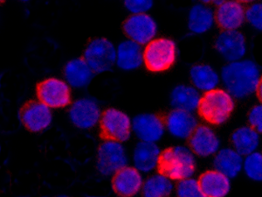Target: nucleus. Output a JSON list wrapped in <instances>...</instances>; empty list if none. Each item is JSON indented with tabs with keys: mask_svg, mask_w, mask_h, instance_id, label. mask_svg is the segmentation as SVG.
Wrapping results in <instances>:
<instances>
[{
	"mask_svg": "<svg viewBox=\"0 0 262 197\" xmlns=\"http://www.w3.org/2000/svg\"><path fill=\"white\" fill-rule=\"evenodd\" d=\"M116 54V63L123 70L137 69L143 63V53L140 44L130 40L120 44Z\"/></svg>",
	"mask_w": 262,
	"mask_h": 197,
	"instance_id": "obj_23",
	"label": "nucleus"
},
{
	"mask_svg": "<svg viewBox=\"0 0 262 197\" xmlns=\"http://www.w3.org/2000/svg\"><path fill=\"white\" fill-rule=\"evenodd\" d=\"M256 64L250 60L227 63L221 70V81L225 89L234 98L243 99L256 92L260 79Z\"/></svg>",
	"mask_w": 262,
	"mask_h": 197,
	"instance_id": "obj_1",
	"label": "nucleus"
},
{
	"mask_svg": "<svg viewBox=\"0 0 262 197\" xmlns=\"http://www.w3.org/2000/svg\"><path fill=\"white\" fill-rule=\"evenodd\" d=\"M21 1H25V2H27V1H29V0H21Z\"/></svg>",
	"mask_w": 262,
	"mask_h": 197,
	"instance_id": "obj_37",
	"label": "nucleus"
},
{
	"mask_svg": "<svg viewBox=\"0 0 262 197\" xmlns=\"http://www.w3.org/2000/svg\"><path fill=\"white\" fill-rule=\"evenodd\" d=\"M246 19L254 29L262 31V2L248 7L246 11Z\"/></svg>",
	"mask_w": 262,
	"mask_h": 197,
	"instance_id": "obj_30",
	"label": "nucleus"
},
{
	"mask_svg": "<svg viewBox=\"0 0 262 197\" xmlns=\"http://www.w3.org/2000/svg\"><path fill=\"white\" fill-rule=\"evenodd\" d=\"M177 194L180 197H203L200 182L191 177L179 181Z\"/></svg>",
	"mask_w": 262,
	"mask_h": 197,
	"instance_id": "obj_29",
	"label": "nucleus"
},
{
	"mask_svg": "<svg viewBox=\"0 0 262 197\" xmlns=\"http://www.w3.org/2000/svg\"><path fill=\"white\" fill-rule=\"evenodd\" d=\"M160 150L154 142L142 141L134 151L135 166L138 170L149 172L158 166Z\"/></svg>",
	"mask_w": 262,
	"mask_h": 197,
	"instance_id": "obj_25",
	"label": "nucleus"
},
{
	"mask_svg": "<svg viewBox=\"0 0 262 197\" xmlns=\"http://www.w3.org/2000/svg\"><path fill=\"white\" fill-rule=\"evenodd\" d=\"M143 185V179L137 167H123L114 173L113 191L119 196H133Z\"/></svg>",
	"mask_w": 262,
	"mask_h": 197,
	"instance_id": "obj_16",
	"label": "nucleus"
},
{
	"mask_svg": "<svg viewBox=\"0 0 262 197\" xmlns=\"http://www.w3.org/2000/svg\"><path fill=\"white\" fill-rule=\"evenodd\" d=\"M177 46L172 40H152L143 51V63L150 72L160 73L170 69L176 62Z\"/></svg>",
	"mask_w": 262,
	"mask_h": 197,
	"instance_id": "obj_4",
	"label": "nucleus"
},
{
	"mask_svg": "<svg viewBox=\"0 0 262 197\" xmlns=\"http://www.w3.org/2000/svg\"><path fill=\"white\" fill-rule=\"evenodd\" d=\"M231 141L232 147L245 157L258 150L260 134L251 126H242L233 131Z\"/></svg>",
	"mask_w": 262,
	"mask_h": 197,
	"instance_id": "obj_20",
	"label": "nucleus"
},
{
	"mask_svg": "<svg viewBox=\"0 0 262 197\" xmlns=\"http://www.w3.org/2000/svg\"><path fill=\"white\" fill-rule=\"evenodd\" d=\"M122 31L130 41L144 45L155 37L158 26L153 18L145 12L133 13L123 22Z\"/></svg>",
	"mask_w": 262,
	"mask_h": 197,
	"instance_id": "obj_8",
	"label": "nucleus"
},
{
	"mask_svg": "<svg viewBox=\"0 0 262 197\" xmlns=\"http://www.w3.org/2000/svg\"><path fill=\"white\" fill-rule=\"evenodd\" d=\"M198 127L192 112L174 109L166 116V128L174 137L189 139Z\"/></svg>",
	"mask_w": 262,
	"mask_h": 197,
	"instance_id": "obj_17",
	"label": "nucleus"
},
{
	"mask_svg": "<svg viewBox=\"0 0 262 197\" xmlns=\"http://www.w3.org/2000/svg\"><path fill=\"white\" fill-rule=\"evenodd\" d=\"M158 173L172 181L192 177L196 171L194 152L188 147H172L160 152L157 166Z\"/></svg>",
	"mask_w": 262,
	"mask_h": 197,
	"instance_id": "obj_2",
	"label": "nucleus"
},
{
	"mask_svg": "<svg viewBox=\"0 0 262 197\" xmlns=\"http://www.w3.org/2000/svg\"><path fill=\"white\" fill-rule=\"evenodd\" d=\"M248 122L251 127L262 134V103L251 109L248 114Z\"/></svg>",
	"mask_w": 262,
	"mask_h": 197,
	"instance_id": "obj_32",
	"label": "nucleus"
},
{
	"mask_svg": "<svg viewBox=\"0 0 262 197\" xmlns=\"http://www.w3.org/2000/svg\"><path fill=\"white\" fill-rule=\"evenodd\" d=\"M257 95H258V97H259V100L262 103V76L259 79V84H258V87H257L256 90Z\"/></svg>",
	"mask_w": 262,
	"mask_h": 197,
	"instance_id": "obj_34",
	"label": "nucleus"
},
{
	"mask_svg": "<svg viewBox=\"0 0 262 197\" xmlns=\"http://www.w3.org/2000/svg\"><path fill=\"white\" fill-rule=\"evenodd\" d=\"M200 2L205 5H215V6H220L221 4L225 2L226 0H200Z\"/></svg>",
	"mask_w": 262,
	"mask_h": 197,
	"instance_id": "obj_33",
	"label": "nucleus"
},
{
	"mask_svg": "<svg viewBox=\"0 0 262 197\" xmlns=\"http://www.w3.org/2000/svg\"><path fill=\"white\" fill-rule=\"evenodd\" d=\"M217 53L228 63L242 60L247 54V42L238 30H224L215 42Z\"/></svg>",
	"mask_w": 262,
	"mask_h": 197,
	"instance_id": "obj_12",
	"label": "nucleus"
},
{
	"mask_svg": "<svg viewBox=\"0 0 262 197\" xmlns=\"http://www.w3.org/2000/svg\"><path fill=\"white\" fill-rule=\"evenodd\" d=\"M215 21V13L212 8L205 4H198L190 10L188 27L192 33L202 34L213 27Z\"/></svg>",
	"mask_w": 262,
	"mask_h": 197,
	"instance_id": "obj_22",
	"label": "nucleus"
},
{
	"mask_svg": "<svg viewBox=\"0 0 262 197\" xmlns=\"http://www.w3.org/2000/svg\"><path fill=\"white\" fill-rule=\"evenodd\" d=\"M189 146L194 154L200 157L215 155L221 149V140L211 127L198 126L188 139Z\"/></svg>",
	"mask_w": 262,
	"mask_h": 197,
	"instance_id": "obj_13",
	"label": "nucleus"
},
{
	"mask_svg": "<svg viewBox=\"0 0 262 197\" xmlns=\"http://www.w3.org/2000/svg\"><path fill=\"white\" fill-rule=\"evenodd\" d=\"M101 111L96 102L90 98L79 99L72 105L69 116L78 128L90 129L101 119Z\"/></svg>",
	"mask_w": 262,
	"mask_h": 197,
	"instance_id": "obj_15",
	"label": "nucleus"
},
{
	"mask_svg": "<svg viewBox=\"0 0 262 197\" xmlns=\"http://www.w3.org/2000/svg\"><path fill=\"white\" fill-rule=\"evenodd\" d=\"M133 131L142 141H159L166 128V116L160 113L141 114L133 120Z\"/></svg>",
	"mask_w": 262,
	"mask_h": 197,
	"instance_id": "obj_11",
	"label": "nucleus"
},
{
	"mask_svg": "<svg viewBox=\"0 0 262 197\" xmlns=\"http://www.w3.org/2000/svg\"><path fill=\"white\" fill-rule=\"evenodd\" d=\"M127 10L132 13H144L153 6V0H123Z\"/></svg>",
	"mask_w": 262,
	"mask_h": 197,
	"instance_id": "obj_31",
	"label": "nucleus"
},
{
	"mask_svg": "<svg viewBox=\"0 0 262 197\" xmlns=\"http://www.w3.org/2000/svg\"><path fill=\"white\" fill-rule=\"evenodd\" d=\"M238 1L241 3H253V2H255L256 0H238Z\"/></svg>",
	"mask_w": 262,
	"mask_h": 197,
	"instance_id": "obj_35",
	"label": "nucleus"
},
{
	"mask_svg": "<svg viewBox=\"0 0 262 197\" xmlns=\"http://www.w3.org/2000/svg\"><path fill=\"white\" fill-rule=\"evenodd\" d=\"M18 116L25 128L31 132H40L52 123L50 107L42 102L29 100L21 106Z\"/></svg>",
	"mask_w": 262,
	"mask_h": 197,
	"instance_id": "obj_9",
	"label": "nucleus"
},
{
	"mask_svg": "<svg viewBox=\"0 0 262 197\" xmlns=\"http://www.w3.org/2000/svg\"><path fill=\"white\" fill-rule=\"evenodd\" d=\"M200 96L199 90L195 87L179 85L177 86L170 95V103L174 109L183 111H196L200 105Z\"/></svg>",
	"mask_w": 262,
	"mask_h": 197,
	"instance_id": "obj_24",
	"label": "nucleus"
},
{
	"mask_svg": "<svg viewBox=\"0 0 262 197\" xmlns=\"http://www.w3.org/2000/svg\"><path fill=\"white\" fill-rule=\"evenodd\" d=\"M116 49L113 44L105 38H98L90 42L83 58L96 74L110 71L116 63Z\"/></svg>",
	"mask_w": 262,
	"mask_h": 197,
	"instance_id": "obj_6",
	"label": "nucleus"
},
{
	"mask_svg": "<svg viewBox=\"0 0 262 197\" xmlns=\"http://www.w3.org/2000/svg\"><path fill=\"white\" fill-rule=\"evenodd\" d=\"M243 171L247 178L253 182H262V152L255 151L245 156Z\"/></svg>",
	"mask_w": 262,
	"mask_h": 197,
	"instance_id": "obj_28",
	"label": "nucleus"
},
{
	"mask_svg": "<svg viewBox=\"0 0 262 197\" xmlns=\"http://www.w3.org/2000/svg\"><path fill=\"white\" fill-rule=\"evenodd\" d=\"M4 2H6V0H1V3H4Z\"/></svg>",
	"mask_w": 262,
	"mask_h": 197,
	"instance_id": "obj_36",
	"label": "nucleus"
},
{
	"mask_svg": "<svg viewBox=\"0 0 262 197\" xmlns=\"http://www.w3.org/2000/svg\"><path fill=\"white\" fill-rule=\"evenodd\" d=\"M130 131V120L124 112L110 108L101 113L99 136L102 141L125 142Z\"/></svg>",
	"mask_w": 262,
	"mask_h": 197,
	"instance_id": "obj_5",
	"label": "nucleus"
},
{
	"mask_svg": "<svg viewBox=\"0 0 262 197\" xmlns=\"http://www.w3.org/2000/svg\"><path fill=\"white\" fill-rule=\"evenodd\" d=\"M215 21L223 30H238L247 21L246 10L238 0H226L217 6Z\"/></svg>",
	"mask_w": 262,
	"mask_h": 197,
	"instance_id": "obj_14",
	"label": "nucleus"
},
{
	"mask_svg": "<svg viewBox=\"0 0 262 197\" xmlns=\"http://www.w3.org/2000/svg\"><path fill=\"white\" fill-rule=\"evenodd\" d=\"M127 164L125 151L119 142L104 141L99 147L96 167L103 175H111Z\"/></svg>",
	"mask_w": 262,
	"mask_h": 197,
	"instance_id": "obj_10",
	"label": "nucleus"
},
{
	"mask_svg": "<svg viewBox=\"0 0 262 197\" xmlns=\"http://www.w3.org/2000/svg\"><path fill=\"white\" fill-rule=\"evenodd\" d=\"M36 95L39 101L54 109L64 108L71 104V90L69 84L57 78H48L39 82L36 86Z\"/></svg>",
	"mask_w": 262,
	"mask_h": 197,
	"instance_id": "obj_7",
	"label": "nucleus"
},
{
	"mask_svg": "<svg viewBox=\"0 0 262 197\" xmlns=\"http://www.w3.org/2000/svg\"><path fill=\"white\" fill-rule=\"evenodd\" d=\"M190 76L196 90L204 92L216 89L221 80L217 71L207 64L193 66L190 71Z\"/></svg>",
	"mask_w": 262,
	"mask_h": 197,
	"instance_id": "obj_26",
	"label": "nucleus"
},
{
	"mask_svg": "<svg viewBox=\"0 0 262 197\" xmlns=\"http://www.w3.org/2000/svg\"><path fill=\"white\" fill-rule=\"evenodd\" d=\"M171 181L172 180L161 173L149 177L143 184V195L146 197L169 196L173 190Z\"/></svg>",
	"mask_w": 262,
	"mask_h": 197,
	"instance_id": "obj_27",
	"label": "nucleus"
},
{
	"mask_svg": "<svg viewBox=\"0 0 262 197\" xmlns=\"http://www.w3.org/2000/svg\"><path fill=\"white\" fill-rule=\"evenodd\" d=\"M199 182L203 196L224 197L231 191V178L216 169L202 173Z\"/></svg>",
	"mask_w": 262,
	"mask_h": 197,
	"instance_id": "obj_18",
	"label": "nucleus"
},
{
	"mask_svg": "<svg viewBox=\"0 0 262 197\" xmlns=\"http://www.w3.org/2000/svg\"><path fill=\"white\" fill-rule=\"evenodd\" d=\"M243 156L233 147H227L217 151L214 155L213 166L216 170L232 179L243 170Z\"/></svg>",
	"mask_w": 262,
	"mask_h": 197,
	"instance_id": "obj_19",
	"label": "nucleus"
},
{
	"mask_svg": "<svg viewBox=\"0 0 262 197\" xmlns=\"http://www.w3.org/2000/svg\"><path fill=\"white\" fill-rule=\"evenodd\" d=\"M64 74L67 81L75 88H82L90 84L94 74L91 67L83 57L70 61L66 65Z\"/></svg>",
	"mask_w": 262,
	"mask_h": 197,
	"instance_id": "obj_21",
	"label": "nucleus"
},
{
	"mask_svg": "<svg viewBox=\"0 0 262 197\" xmlns=\"http://www.w3.org/2000/svg\"><path fill=\"white\" fill-rule=\"evenodd\" d=\"M234 108V97L227 90L216 88L201 96L198 111L206 122L221 126L229 120Z\"/></svg>",
	"mask_w": 262,
	"mask_h": 197,
	"instance_id": "obj_3",
	"label": "nucleus"
}]
</instances>
